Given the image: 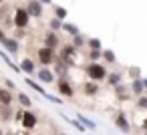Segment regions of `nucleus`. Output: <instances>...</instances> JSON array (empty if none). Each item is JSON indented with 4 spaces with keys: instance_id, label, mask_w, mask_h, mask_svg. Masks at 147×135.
I'll return each mask as SVG.
<instances>
[{
    "instance_id": "2eb2a0df",
    "label": "nucleus",
    "mask_w": 147,
    "mask_h": 135,
    "mask_svg": "<svg viewBox=\"0 0 147 135\" xmlns=\"http://www.w3.org/2000/svg\"><path fill=\"white\" fill-rule=\"evenodd\" d=\"M85 93H89V95H95V93H97V85H95V83H89V85H85Z\"/></svg>"
},
{
    "instance_id": "f8f14e48",
    "label": "nucleus",
    "mask_w": 147,
    "mask_h": 135,
    "mask_svg": "<svg viewBox=\"0 0 147 135\" xmlns=\"http://www.w3.org/2000/svg\"><path fill=\"white\" fill-rule=\"evenodd\" d=\"M2 45H4L10 53H16V51H18V45H16L14 41H10V38H4V43H2Z\"/></svg>"
},
{
    "instance_id": "4468645a",
    "label": "nucleus",
    "mask_w": 147,
    "mask_h": 135,
    "mask_svg": "<svg viewBox=\"0 0 147 135\" xmlns=\"http://www.w3.org/2000/svg\"><path fill=\"white\" fill-rule=\"evenodd\" d=\"M57 45V36L51 32V34H47V49H51V47H55Z\"/></svg>"
},
{
    "instance_id": "6e6552de",
    "label": "nucleus",
    "mask_w": 147,
    "mask_h": 135,
    "mask_svg": "<svg viewBox=\"0 0 147 135\" xmlns=\"http://www.w3.org/2000/svg\"><path fill=\"white\" fill-rule=\"evenodd\" d=\"M20 69H22L24 73H34V63H32L30 59H24V61L20 63Z\"/></svg>"
},
{
    "instance_id": "c756f323",
    "label": "nucleus",
    "mask_w": 147,
    "mask_h": 135,
    "mask_svg": "<svg viewBox=\"0 0 147 135\" xmlns=\"http://www.w3.org/2000/svg\"><path fill=\"white\" fill-rule=\"evenodd\" d=\"M42 2H51V0H42Z\"/></svg>"
},
{
    "instance_id": "412c9836",
    "label": "nucleus",
    "mask_w": 147,
    "mask_h": 135,
    "mask_svg": "<svg viewBox=\"0 0 147 135\" xmlns=\"http://www.w3.org/2000/svg\"><path fill=\"white\" fill-rule=\"evenodd\" d=\"M79 119H81V121H83V123H85V125H87V127H91V129H93V127H95V123H91V121H89V119H87V117H79Z\"/></svg>"
},
{
    "instance_id": "f03ea898",
    "label": "nucleus",
    "mask_w": 147,
    "mask_h": 135,
    "mask_svg": "<svg viewBox=\"0 0 147 135\" xmlns=\"http://www.w3.org/2000/svg\"><path fill=\"white\" fill-rule=\"evenodd\" d=\"M14 24H16L18 28H24V26L28 24V12H26L24 8H18V10H16V14H14Z\"/></svg>"
},
{
    "instance_id": "7ed1b4c3",
    "label": "nucleus",
    "mask_w": 147,
    "mask_h": 135,
    "mask_svg": "<svg viewBox=\"0 0 147 135\" xmlns=\"http://www.w3.org/2000/svg\"><path fill=\"white\" fill-rule=\"evenodd\" d=\"M38 59H40V63H42V65H51V63L55 61V57H53V51H51V49H47V47L38 51Z\"/></svg>"
},
{
    "instance_id": "f3484780",
    "label": "nucleus",
    "mask_w": 147,
    "mask_h": 135,
    "mask_svg": "<svg viewBox=\"0 0 147 135\" xmlns=\"http://www.w3.org/2000/svg\"><path fill=\"white\" fill-rule=\"evenodd\" d=\"M141 89H143V83H141V81H135V83H133V91H135V93H141Z\"/></svg>"
},
{
    "instance_id": "5701e85b",
    "label": "nucleus",
    "mask_w": 147,
    "mask_h": 135,
    "mask_svg": "<svg viewBox=\"0 0 147 135\" xmlns=\"http://www.w3.org/2000/svg\"><path fill=\"white\" fill-rule=\"evenodd\" d=\"M99 57H101V53H99V51H93V53H91V59H93V61H97Z\"/></svg>"
},
{
    "instance_id": "6ab92c4d",
    "label": "nucleus",
    "mask_w": 147,
    "mask_h": 135,
    "mask_svg": "<svg viewBox=\"0 0 147 135\" xmlns=\"http://www.w3.org/2000/svg\"><path fill=\"white\" fill-rule=\"evenodd\" d=\"M57 16H59V18H65V16H67V10H65V8H57Z\"/></svg>"
},
{
    "instance_id": "bb28decb",
    "label": "nucleus",
    "mask_w": 147,
    "mask_h": 135,
    "mask_svg": "<svg viewBox=\"0 0 147 135\" xmlns=\"http://www.w3.org/2000/svg\"><path fill=\"white\" fill-rule=\"evenodd\" d=\"M4 38H6V36H4V32L0 30V43H4Z\"/></svg>"
},
{
    "instance_id": "7c9ffc66",
    "label": "nucleus",
    "mask_w": 147,
    "mask_h": 135,
    "mask_svg": "<svg viewBox=\"0 0 147 135\" xmlns=\"http://www.w3.org/2000/svg\"><path fill=\"white\" fill-rule=\"evenodd\" d=\"M63 135H67V133H63Z\"/></svg>"
},
{
    "instance_id": "ddd939ff",
    "label": "nucleus",
    "mask_w": 147,
    "mask_h": 135,
    "mask_svg": "<svg viewBox=\"0 0 147 135\" xmlns=\"http://www.w3.org/2000/svg\"><path fill=\"white\" fill-rule=\"evenodd\" d=\"M18 101H20V105H22V107H30V105H32V101H30L24 93H20V95H18Z\"/></svg>"
},
{
    "instance_id": "4be33fe9",
    "label": "nucleus",
    "mask_w": 147,
    "mask_h": 135,
    "mask_svg": "<svg viewBox=\"0 0 147 135\" xmlns=\"http://www.w3.org/2000/svg\"><path fill=\"white\" fill-rule=\"evenodd\" d=\"M91 47H93V51H99V47H101V43L95 38V41H91Z\"/></svg>"
},
{
    "instance_id": "a211bd4d",
    "label": "nucleus",
    "mask_w": 147,
    "mask_h": 135,
    "mask_svg": "<svg viewBox=\"0 0 147 135\" xmlns=\"http://www.w3.org/2000/svg\"><path fill=\"white\" fill-rule=\"evenodd\" d=\"M103 55H105V59H107V61H111V63L115 61V55H113V51H105Z\"/></svg>"
},
{
    "instance_id": "aec40b11",
    "label": "nucleus",
    "mask_w": 147,
    "mask_h": 135,
    "mask_svg": "<svg viewBox=\"0 0 147 135\" xmlns=\"http://www.w3.org/2000/svg\"><path fill=\"white\" fill-rule=\"evenodd\" d=\"M109 83H111V85H117V83H119V75H111V77H109Z\"/></svg>"
},
{
    "instance_id": "20e7f679",
    "label": "nucleus",
    "mask_w": 147,
    "mask_h": 135,
    "mask_svg": "<svg viewBox=\"0 0 147 135\" xmlns=\"http://www.w3.org/2000/svg\"><path fill=\"white\" fill-rule=\"evenodd\" d=\"M26 12H28V16H30V14H32V16H40V14H42L40 2H30L28 8H26Z\"/></svg>"
},
{
    "instance_id": "393cba45",
    "label": "nucleus",
    "mask_w": 147,
    "mask_h": 135,
    "mask_svg": "<svg viewBox=\"0 0 147 135\" xmlns=\"http://www.w3.org/2000/svg\"><path fill=\"white\" fill-rule=\"evenodd\" d=\"M51 26H53V28H59V26H61V22L55 18V20H51Z\"/></svg>"
},
{
    "instance_id": "cd10ccee",
    "label": "nucleus",
    "mask_w": 147,
    "mask_h": 135,
    "mask_svg": "<svg viewBox=\"0 0 147 135\" xmlns=\"http://www.w3.org/2000/svg\"><path fill=\"white\" fill-rule=\"evenodd\" d=\"M141 83H143V87H145V89H147V79H143V81H141Z\"/></svg>"
},
{
    "instance_id": "9b49d317",
    "label": "nucleus",
    "mask_w": 147,
    "mask_h": 135,
    "mask_svg": "<svg viewBox=\"0 0 147 135\" xmlns=\"http://www.w3.org/2000/svg\"><path fill=\"white\" fill-rule=\"evenodd\" d=\"M26 85H30V87H32V89H34V91H38V93H40V95H42V97H47V95H49V93H47V91H45V89H42V87H38V83H34V81H32V79H26Z\"/></svg>"
},
{
    "instance_id": "a878e982",
    "label": "nucleus",
    "mask_w": 147,
    "mask_h": 135,
    "mask_svg": "<svg viewBox=\"0 0 147 135\" xmlns=\"http://www.w3.org/2000/svg\"><path fill=\"white\" fill-rule=\"evenodd\" d=\"M75 45L81 47V45H83V38H81V36H75Z\"/></svg>"
},
{
    "instance_id": "c85d7f7f",
    "label": "nucleus",
    "mask_w": 147,
    "mask_h": 135,
    "mask_svg": "<svg viewBox=\"0 0 147 135\" xmlns=\"http://www.w3.org/2000/svg\"><path fill=\"white\" fill-rule=\"evenodd\" d=\"M143 127H145V129H147V119H145V121H143Z\"/></svg>"
},
{
    "instance_id": "b1692460",
    "label": "nucleus",
    "mask_w": 147,
    "mask_h": 135,
    "mask_svg": "<svg viewBox=\"0 0 147 135\" xmlns=\"http://www.w3.org/2000/svg\"><path fill=\"white\" fill-rule=\"evenodd\" d=\"M139 107H147V97H141L139 99Z\"/></svg>"
},
{
    "instance_id": "423d86ee",
    "label": "nucleus",
    "mask_w": 147,
    "mask_h": 135,
    "mask_svg": "<svg viewBox=\"0 0 147 135\" xmlns=\"http://www.w3.org/2000/svg\"><path fill=\"white\" fill-rule=\"evenodd\" d=\"M22 125H24L26 129L34 127V125H36V117H34L32 113H24V117H22Z\"/></svg>"
},
{
    "instance_id": "f257e3e1",
    "label": "nucleus",
    "mask_w": 147,
    "mask_h": 135,
    "mask_svg": "<svg viewBox=\"0 0 147 135\" xmlns=\"http://www.w3.org/2000/svg\"><path fill=\"white\" fill-rule=\"evenodd\" d=\"M87 73H89V77H91L93 81H101V79H105V77H107L105 67H101V65H97V63H91V65H89V69H87Z\"/></svg>"
},
{
    "instance_id": "2f4dec72",
    "label": "nucleus",
    "mask_w": 147,
    "mask_h": 135,
    "mask_svg": "<svg viewBox=\"0 0 147 135\" xmlns=\"http://www.w3.org/2000/svg\"><path fill=\"white\" fill-rule=\"evenodd\" d=\"M0 2H2V0H0Z\"/></svg>"
},
{
    "instance_id": "1a4fd4ad",
    "label": "nucleus",
    "mask_w": 147,
    "mask_h": 135,
    "mask_svg": "<svg viewBox=\"0 0 147 135\" xmlns=\"http://www.w3.org/2000/svg\"><path fill=\"white\" fill-rule=\"evenodd\" d=\"M115 125H117V127H119L121 131H125V133L129 131V123L125 121V117H123V115H119V117L115 119Z\"/></svg>"
},
{
    "instance_id": "dca6fc26",
    "label": "nucleus",
    "mask_w": 147,
    "mask_h": 135,
    "mask_svg": "<svg viewBox=\"0 0 147 135\" xmlns=\"http://www.w3.org/2000/svg\"><path fill=\"white\" fill-rule=\"evenodd\" d=\"M63 28L67 32H71V34H77V26H73V24H63Z\"/></svg>"
},
{
    "instance_id": "0eeeda50",
    "label": "nucleus",
    "mask_w": 147,
    "mask_h": 135,
    "mask_svg": "<svg viewBox=\"0 0 147 135\" xmlns=\"http://www.w3.org/2000/svg\"><path fill=\"white\" fill-rule=\"evenodd\" d=\"M10 101H12L10 93L6 89H0V105H10Z\"/></svg>"
},
{
    "instance_id": "39448f33",
    "label": "nucleus",
    "mask_w": 147,
    "mask_h": 135,
    "mask_svg": "<svg viewBox=\"0 0 147 135\" xmlns=\"http://www.w3.org/2000/svg\"><path fill=\"white\" fill-rule=\"evenodd\" d=\"M59 93L65 95V97H73V89H71V85L67 81H61L59 83Z\"/></svg>"
},
{
    "instance_id": "9d476101",
    "label": "nucleus",
    "mask_w": 147,
    "mask_h": 135,
    "mask_svg": "<svg viewBox=\"0 0 147 135\" xmlns=\"http://www.w3.org/2000/svg\"><path fill=\"white\" fill-rule=\"evenodd\" d=\"M38 77H40V81H45V83H51L55 77H53V73L51 71H47V69H42V71H38Z\"/></svg>"
}]
</instances>
